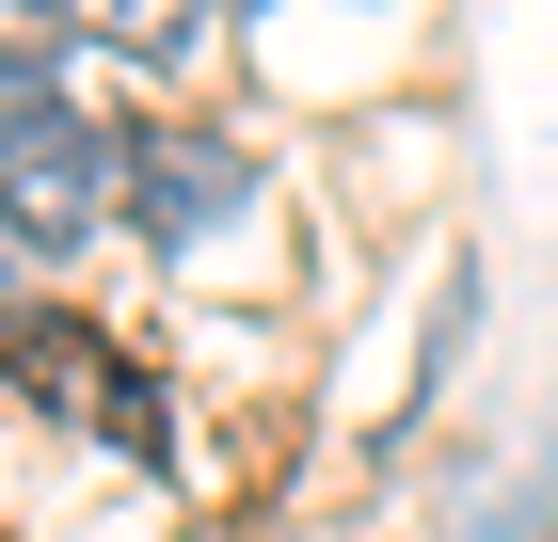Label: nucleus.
Returning a JSON list of instances; mask_svg holds the SVG:
<instances>
[{"label":"nucleus","instance_id":"obj_1","mask_svg":"<svg viewBox=\"0 0 558 542\" xmlns=\"http://www.w3.org/2000/svg\"><path fill=\"white\" fill-rule=\"evenodd\" d=\"M112 208H129V144L96 112H64V96H16L0 112V240L81 255V240H112Z\"/></svg>","mask_w":558,"mask_h":542},{"label":"nucleus","instance_id":"obj_2","mask_svg":"<svg viewBox=\"0 0 558 542\" xmlns=\"http://www.w3.org/2000/svg\"><path fill=\"white\" fill-rule=\"evenodd\" d=\"M256 208V176H240V144H208V128H160V144H129V224L144 240H208V224Z\"/></svg>","mask_w":558,"mask_h":542},{"label":"nucleus","instance_id":"obj_4","mask_svg":"<svg viewBox=\"0 0 558 542\" xmlns=\"http://www.w3.org/2000/svg\"><path fill=\"white\" fill-rule=\"evenodd\" d=\"M0 288H16V240H0Z\"/></svg>","mask_w":558,"mask_h":542},{"label":"nucleus","instance_id":"obj_3","mask_svg":"<svg viewBox=\"0 0 558 542\" xmlns=\"http://www.w3.org/2000/svg\"><path fill=\"white\" fill-rule=\"evenodd\" d=\"M223 0H64V48H112V64H192Z\"/></svg>","mask_w":558,"mask_h":542}]
</instances>
